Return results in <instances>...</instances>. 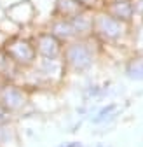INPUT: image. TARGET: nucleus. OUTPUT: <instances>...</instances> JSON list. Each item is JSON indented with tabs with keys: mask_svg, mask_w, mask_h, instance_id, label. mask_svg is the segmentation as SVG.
Segmentation results:
<instances>
[{
	"mask_svg": "<svg viewBox=\"0 0 143 147\" xmlns=\"http://www.w3.org/2000/svg\"><path fill=\"white\" fill-rule=\"evenodd\" d=\"M61 60L68 72V77H86L93 74L105 60V53L93 37H86V39H74L65 44Z\"/></svg>",
	"mask_w": 143,
	"mask_h": 147,
	"instance_id": "nucleus-1",
	"label": "nucleus"
},
{
	"mask_svg": "<svg viewBox=\"0 0 143 147\" xmlns=\"http://www.w3.org/2000/svg\"><path fill=\"white\" fill-rule=\"evenodd\" d=\"M2 84H4V81H2V79H0V88H2Z\"/></svg>",
	"mask_w": 143,
	"mask_h": 147,
	"instance_id": "nucleus-28",
	"label": "nucleus"
},
{
	"mask_svg": "<svg viewBox=\"0 0 143 147\" xmlns=\"http://www.w3.org/2000/svg\"><path fill=\"white\" fill-rule=\"evenodd\" d=\"M44 28L52 33L56 37V39L65 46L68 42H72L74 39H77V35L74 32V26H72L70 20H66V18H58V16H52L51 20L44 25Z\"/></svg>",
	"mask_w": 143,
	"mask_h": 147,
	"instance_id": "nucleus-9",
	"label": "nucleus"
},
{
	"mask_svg": "<svg viewBox=\"0 0 143 147\" xmlns=\"http://www.w3.org/2000/svg\"><path fill=\"white\" fill-rule=\"evenodd\" d=\"M79 11H82L75 0H56L54 4V16L58 18H66L70 20L72 16H75Z\"/></svg>",
	"mask_w": 143,
	"mask_h": 147,
	"instance_id": "nucleus-18",
	"label": "nucleus"
},
{
	"mask_svg": "<svg viewBox=\"0 0 143 147\" xmlns=\"http://www.w3.org/2000/svg\"><path fill=\"white\" fill-rule=\"evenodd\" d=\"M96 147H108V145H105V144H98Z\"/></svg>",
	"mask_w": 143,
	"mask_h": 147,
	"instance_id": "nucleus-26",
	"label": "nucleus"
},
{
	"mask_svg": "<svg viewBox=\"0 0 143 147\" xmlns=\"http://www.w3.org/2000/svg\"><path fill=\"white\" fill-rule=\"evenodd\" d=\"M7 39H9V37L2 32V30H0V49H4V46H5V42H7Z\"/></svg>",
	"mask_w": 143,
	"mask_h": 147,
	"instance_id": "nucleus-24",
	"label": "nucleus"
},
{
	"mask_svg": "<svg viewBox=\"0 0 143 147\" xmlns=\"http://www.w3.org/2000/svg\"><path fill=\"white\" fill-rule=\"evenodd\" d=\"M0 30H2L7 37H14V35H17V33H21V32H25V30H21L19 26H17L12 20H9V18L5 16L2 21H0Z\"/></svg>",
	"mask_w": 143,
	"mask_h": 147,
	"instance_id": "nucleus-19",
	"label": "nucleus"
},
{
	"mask_svg": "<svg viewBox=\"0 0 143 147\" xmlns=\"http://www.w3.org/2000/svg\"><path fill=\"white\" fill-rule=\"evenodd\" d=\"M4 51L7 53L11 61L21 72L31 68L39 60L33 40H31V35H30V30H25L14 37H9L5 46H4Z\"/></svg>",
	"mask_w": 143,
	"mask_h": 147,
	"instance_id": "nucleus-4",
	"label": "nucleus"
},
{
	"mask_svg": "<svg viewBox=\"0 0 143 147\" xmlns=\"http://www.w3.org/2000/svg\"><path fill=\"white\" fill-rule=\"evenodd\" d=\"M30 35L39 58H61L63 44L44 26H33L30 30Z\"/></svg>",
	"mask_w": 143,
	"mask_h": 147,
	"instance_id": "nucleus-5",
	"label": "nucleus"
},
{
	"mask_svg": "<svg viewBox=\"0 0 143 147\" xmlns=\"http://www.w3.org/2000/svg\"><path fill=\"white\" fill-rule=\"evenodd\" d=\"M77 5L82 9V11H89V12H96L103 7V2L105 0H75Z\"/></svg>",
	"mask_w": 143,
	"mask_h": 147,
	"instance_id": "nucleus-20",
	"label": "nucleus"
},
{
	"mask_svg": "<svg viewBox=\"0 0 143 147\" xmlns=\"http://www.w3.org/2000/svg\"><path fill=\"white\" fill-rule=\"evenodd\" d=\"M21 144V131L19 123H7L0 124V147H19Z\"/></svg>",
	"mask_w": 143,
	"mask_h": 147,
	"instance_id": "nucleus-14",
	"label": "nucleus"
},
{
	"mask_svg": "<svg viewBox=\"0 0 143 147\" xmlns=\"http://www.w3.org/2000/svg\"><path fill=\"white\" fill-rule=\"evenodd\" d=\"M19 76H21V70L11 61V58L7 56V53L4 49H0V79L4 82L17 81Z\"/></svg>",
	"mask_w": 143,
	"mask_h": 147,
	"instance_id": "nucleus-16",
	"label": "nucleus"
},
{
	"mask_svg": "<svg viewBox=\"0 0 143 147\" xmlns=\"http://www.w3.org/2000/svg\"><path fill=\"white\" fill-rule=\"evenodd\" d=\"M140 20H141V21H143V11H141V16H140Z\"/></svg>",
	"mask_w": 143,
	"mask_h": 147,
	"instance_id": "nucleus-27",
	"label": "nucleus"
},
{
	"mask_svg": "<svg viewBox=\"0 0 143 147\" xmlns=\"http://www.w3.org/2000/svg\"><path fill=\"white\" fill-rule=\"evenodd\" d=\"M122 74L128 81L143 82V54H131L122 63Z\"/></svg>",
	"mask_w": 143,
	"mask_h": 147,
	"instance_id": "nucleus-13",
	"label": "nucleus"
},
{
	"mask_svg": "<svg viewBox=\"0 0 143 147\" xmlns=\"http://www.w3.org/2000/svg\"><path fill=\"white\" fill-rule=\"evenodd\" d=\"M5 16H7V12H5V9H4V7H0V21H2V20H4V18H5Z\"/></svg>",
	"mask_w": 143,
	"mask_h": 147,
	"instance_id": "nucleus-25",
	"label": "nucleus"
},
{
	"mask_svg": "<svg viewBox=\"0 0 143 147\" xmlns=\"http://www.w3.org/2000/svg\"><path fill=\"white\" fill-rule=\"evenodd\" d=\"M35 9V26H44L54 16L56 0H30Z\"/></svg>",
	"mask_w": 143,
	"mask_h": 147,
	"instance_id": "nucleus-15",
	"label": "nucleus"
},
{
	"mask_svg": "<svg viewBox=\"0 0 143 147\" xmlns=\"http://www.w3.org/2000/svg\"><path fill=\"white\" fill-rule=\"evenodd\" d=\"M103 11H106L112 18L126 23V25H133L134 21L140 20V16L136 12V7L131 0H106L103 2Z\"/></svg>",
	"mask_w": 143,
	"mask_h": 147,
	"instance_id": "nucleus-7",
	"label": "nucleus"
},
{
	"mask_svg": "<svg viewBox=\"0 0 143 147\" xmlns=\"http://www.w3.org/2000/svg\"><path fill=\"white\" fill-rule=\"evenodd\" d=\"M7 123H16V117L0 105V124H7Z\"/></svg>",
	"mask_w": 143,
	"mask_h": 147,
	"instance_id": "nucleus-21",
	"label": "nucleus"
},
{
	"mask_svg": "<svg viewBox=\"0 0 143 147\" xmlns=\"http://www.w3.org/2000/svg\"><path fill=\"white\" fill-rule=\"evenodd\" d=\"M93 20H94V12L89 11H79L75 16L70 18V23L74 26L77 39H86V37L93 35Z\"/></svg>",
	"mask_w": 143,
	"mask_h": 147,
	"instance_id": "nucleus-12",
	"label": "nucleus"
},
{
	"mask_svg": "<svg viewBox=\"0 0 143 147\" xmlns=\"http://www.w3.org/2000/svg\"><path fill=\"white\" fill-rule=\"evenodd\" d=\"M56 147H84V145H82V142L72 140V142H63V144H59V145H56Z\"/></svg>",
	"mask_w": 143,
	"mask_h": 147,
	"instance_id": "nucleus-23",
	"label": "nucleus"
},
{
	"mask_svg": "<svg viewBox=\"0 0 143 147\" xmlns=\"http://www.w3.org/2000/svg\"><path fill=\"white\" fill-rule=\"evenodd\" d=\"M112 95V88L106 82H98V81H89L82 88V98L86 103H96L105 100L106 96Z\"/></svg>",
	"mask_w": 143,
	"mask_h": 147,
	"instance_id": "nucleus-11",
	"label": "nucleus"
},
{
	"mask_svg": "<svg viewBox=\"0 0 143 147\" xmlns=\"http://www.w3.org/2000/svg\"><path fill=\"white\" fill-rule=\"evenodd\" d=\"M128 47L133 54H143V21L138 20L131 25Z\"/></svg>",
	"mask_w": 143,
	"mask_h": 147,
	"instance_id": "nucleus-17",
	"label": "nucleus"
},
{
	"mask_svg": "<svg viewBox=\"0 0 143 147\" xmlns=\"http://www.w3.org/2000/svg\"><path fill=\"white\" fill-rule=\"evenodd\" d=\"M19 2H23V0H0V7H4V9L7 11L9 7H12V5H16V4H19Z\"/></svg>",
	"mask_w": 143,
	"mask_h": 147,
	"instance_id": "nucleus-22",
	"label": "nucleus"
},
{
	"mask_svg": "<svg viewBox=\"0 0 143 147\" xmlns=\"http://www.w3.org/2000/svg\"><path fill=\"white\" fill-rule=\"evenodd\" d=\"M31 93L16 81H7L0 88V105L11 112L16 121L31 116Z\"/></svg>",
	"mask_w": 143,
	"mask_h": 147,
	"instance_id": "nucleus-3",
	"label": "nucleus"
},
{
	"mask_svg": "<svg viewBox=\"0 0 143 147\" xmlns=\"http://www.w3.org/2000/svg\"><path fill=\"white\" fill-rule=\"evenodd\" d=\"M129 32H131V25L115 20L106 11L100 9L94 12L91 37L103 47V51L114 47H128Z\"/></svg>",
	"mask_w": 143,
	"mask_h": 147,
	"instance_id": "nucleus-2",
	"label": "nucleus"
},
{
	"mask_svg": "<svg viewBox=\"0 0 143 147\" xmlns=\"http://www.w3.org/2000/svg\"><path fill=\"white\" fill-rule=\"evenodd\" d=\"M119 112H120L119 105L115 102H108V103L100 105L91 114L89 121H91V124H94V126H106V124L114 123L119 117Z\"/></svg>",
	"mask_w": 143,
	"mask_h": 147,
	"instance_id": "nucleus-10",
	"label": "nucleus"
},
{
	"mask_svg": "<svg viewBox=\"0 0 143 147\" xmlns=\"http://www.w3.org/2000/svg\"><path fill=\"white\" fill-rule=\"evenodd\" d=\"M105 2H106V0H105ZM131 2H133V0H131Z\"/></svg>",
	"mask_w": 143,
	"mask_h": 147,
	"instance_id": "nucleus-29",
	"label": "nucleus"
},
{
	"mask_svg": "<svg viewBox=\"0 0 143 147\" xmlns=\"http://www.w3.org/2000/svg\"><path fill=\"white\" fill-rule=\"evenodd\" d=\"M31 116H51L59 110V91L56 89H39L31 91Z\"/></svg>",
	"mask_w": 143,
	"mask_h": 147,
	"instance_id": "nucleus-6",
	"label": "nucleus"
},
{
	"mask_svg": "<svg viewBox=\"0 0 143 147\" xmlns=\"http://www.w3.org/2000/svg\"><path fill=\"white\" fill-rule=\"evenodd\" d=\"M5 12L9 20H12L21 30H31L35 26V9L30 0H23V2L9 7Z\"/></svg>",
	"mask_w": 143,
	"mask_h": 147,
	"instance_id": "nucleus-8",
	"label": "nucleus"
}]
</instances>
